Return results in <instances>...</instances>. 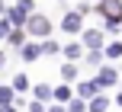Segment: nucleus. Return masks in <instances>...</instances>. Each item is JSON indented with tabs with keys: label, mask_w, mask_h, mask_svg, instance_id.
Instances as JSON below:
<instances>
[{
	"label": "nucleus",
	"mask_w": 122,
	"mask_h": 112,
	"mask_svg": "<svg viewBox=\"0 0 122 112\" xmlns=\"http://www.w3.org/2000/svg\"><path fill=\"white\" fill-rule=\"evenodd\" d=\"M26 32L45 42V38L51 35V19H48V16H42V13H32V16H29V23H26Z\"/></svg>",
	"instance_id": "f257e3e1"
},
{
	"label": "nucleus",
	"mask_w": 122,
	"mask_h": 112,
	"mask_svg": "<svg viewBox=\"0 0 122 112\" xmlns=\"http://www.w3.org/2000/svg\"><path fill=\"white\" fill-rule=\"evenodd\" d=\"M61 32H67V35H84V16H80L77 10L64 13V19H61Z\"/></svg>",
	"instance_id": "f03ea898"
},
{
	"label": "nucleus",
	"mask_w": 122,
	"mask_h": 112,
	"mask_svg": "<svg viewBox=\"0 0 122 112\" xmlns=\"http://www.w3.org/2000/svg\"><path fill=\"white\" fill-rule=\"evenodd\" d=\"M93 80H97L100 90H106V87H116V83H119V74H116V67H112V64H103V67L97 70V77H93Z\"/></svg>",
	"instance_id": "7ed1b4c3"
},
{
	"label": "nucleus",
	"mask_w": 122,
	"mask_h": 112,
	"mask_svg": "<svg viewBox=\"0 0 122 112\" xmlns=\"http://www.w3.org/2000/svg\"><path fill=\"white\" fill-rule=\"evenodd\" d=\"M103 32H106V29H84V35H80L84 48H90V51H103Z\"/></svg>",
	"instance_id": "20e7f679"
},
{
	"label": "nucleus",
	"mask_w": 122,
	"mask_h": 112,
	"mask_svg": "<svg viewBox=\"0 0 122 112\" xmlns=\"http://www.w3.org/2000/svg\"><path fill=\"white\" fill-rule=\"evenodd\" d=\"M61 55H64L71 64H77L80 58H84V42H71V45H64V51H61Z\"/></svg>",
	"instance_id": "39448f33"
},
{
	"label": "nucleus",
	"mask_w": 122,
	"mask_h": 112,
	"mask_svg": "<svg viewBox=\"0 0 122 112\" xmlns=\"http://www.w3.org/2000/svg\"><path fill=\"white\" fill-rule=\"evenodd\" d=\"M77 96H80V99H93V96H100L97 80H84V83H77Z\"/></svg>",
	"instance_id": "423d86ee"
},
{
	"label": "nucleus",
	"mask_w": 122,
	"mask_h": 112,
	"mask_svg": "<svg viewBox=\"0 0 122 112\" xmlns=\"http://www.w3.org/2000/svg\"><path fill=\"white\" fill-rule=\"evenodd\" d=\"M19 58H23L26 64H29V61H36V58H42V45H32V42H26L23 48H19Z\"/></svg>",
	"instance_id": "0eeeda50"
},
{
	"label": "nucleus",
	"mask_w": 122,
	"mask_h": 112,
	"mask_svg": "<svg viewBox=\"0 0 122 112\" xmlns=\"http://www.w3.org/2000/svg\"><path fill=\"white\" fill-rule=\"evenodd\" d=\"M6 106H16V90H13L10 83L0 87V109H6Z\"/></svg>",
	"instance_id": "6e6552de"
},
{
	"label": "nucleus",
	"mask_w": 122,
	"mask_h": 112,
	"mask_svg": "<svg viewBox=\"0 0 122 112\" xmlns=\"http://www.w3.org/2000/svg\"><path fill=\"white\" fill-rule=\"evenodd\" d=\"M109 106H112V103H109V96H103V93H100V96H93V99L87 103V109H90V112H106Z\"/></svg>",
	"instance_id": "1a4fd4ad"
},
{
	"label": "nucleus",
	"mask_w": 122,
	"mask_h": 112,
	"mask_svg": "<svg viewBox=\"0 0 122 112\" xmlns=\"http://www.w3.org/2000/svg\"><path fill=\"white\" fill-rule=\"evenodd\" d=\"M32 93H36V99H39V103H45V99H55V87H51V83H39V87L32 90Z\"/></svg>",
	"instance_id": "9d476101"
},
{
	"label": "nucleus",
	"mask_w": 122,
	"mask_h": 112,
	"mask_svg": "<svg viewBox=\"0 0 122 112\" xmlns=\"http://www.w3.org/2000/svg\"><path fill=\"white\" fill-rule=\"evenodd\" d=\"M10 87L16 90V93H26V90L32 87V80H29V77H26V74H16V77H13V83H10Z\"/></svg>",
	"instance_id": "9b49d317"
},
{
	"label": "nucleus",
	"mask_w": 122,
	"mask_h": 112,
	"mask_svg": "<svg viewBox=\"0 0 122 112\" xmlns=\"http://www.w3.org/2000/svg\"><path fill=\"white\" fill-rule=\"evenodd\" d=\"M103 55L109 58V61H116V58H122V42H109V45L103 48Z\"/></svg>",
	"instance_id": "f8f14e48"
},
{
	"label": "nucleus",
	"mask_w": 122,
	"mask_h": 112,
	"mask_svg": "<svg viewBox=\"0 0 122 112\" xmlns=\"http://www.w3.org/2000/svg\"><path fill=\"white\" fill-rule=\"evenodd\" d=\"M71 99H74V93H71L67 83L64 87H55V103H71Z\"/></svg>",
	"instance_id": "ddd939ff"
},
{
	"label": "nucleus",
	"mask_w": 122,
	"mask_h": 112,
	"mask_svg": "<svg viewBox=\"0 0 122 112\" xmlns=\"http://www.w3.org/2000/svg\"><path fill=\"white\" fill-rule=\"evenodd\" d=\"M61 77H64L67 83H74V80H77V64H71V61H67L64 67H61Z\"/></svg>",
	"instance_id": "4468645a"
},
{
	"label": "nucleus",
	"mask_w": 122,
	"mask_h": 112,
	"mask_svg": "<svg viewBox=\"0 0 122 112\" xmlns=\"http://www.w3.org/2000/svg\"><path fill=\"white\" fill-rule=\"evenodd\" d=\"M58 51H64V48H61L55 38H45L42 42V55H58Z\"/></svg>",
	"instance_id": "2eb2a0df"
},
{
	"label": "nucleus",
	"mask_w": 122,
	"mask_h": 112,
	"mask_svg": "<svg viewBox=\"0 0 122 112\" xmlns=\"http://www.w3.org/2000/svg\"><path fill=\"white\" fill-rule=\"evenodd\" d=\"M67 112H90V109H87V103L80 99V96H74V99L67 103Z\"/></svg>",
	"instance_id": "dca6fc26"
},
{
	"label": "nucleus",
	"mask_w": 122,
	"mask_h": 112,
	"mask_svg": "<svg viewBox=\"0 0 122 112\" xmlns=\"http://www.w3.org/2000/svg\"><path fill=\"white\" fill-rule=\"evenodd\" d=\"M10 32H13V23L6 16H0V38H10Z\"/></svg>",
	"instance_id": "f3484780"
},
{
	"label": "nucleus",
	"mask_w": 122,
	"mask_h": 112,
	"mask_svg": "<svg viewBox=\"0 0 122 112\" xmlns=\"http://www.w3.org/2000/svg\"><path fill=\"white\" fill-rule=\"evenodd\" d=\"M32 3H36V0H16L13 6H16V10H23L26 16H32Z\"/></svg>",
	"instance_id": "a211bd4d"
},
{
	"label": "nucleus",
	"mask_w": 122,
	"mask_h": 112,
	"mask_svg": "<svg viewBox=\"0 0 122 112\" xmlns=\"http://www.w3.org/2000/svg\"><path fill=\"white\" fill-rule=\"evenodd\" d=\"M87 64H97V67H103V51H90V55H87Z\"/></svg>",
	"instance_id": "6ab92c4d"
},
{
	"label": "nucleus",
	"mask_w": 122,
	"mask_h": 112,
	"mask_svg": "<svg viewBox=\"0 0 122 112\" xmlns=\"http://www.w3.org/2000/svg\"><path fill=\"white\" fill-rule=\"evenodd\" d=\"M23 32H26V29H13L6 42H10V45H23Z\"/></svg>",
	"instance_id": "aec40b11"
},
{
	"label": "nucleus",
	"mask_w": 122,
	"mask_h": 112,
	"mask_svg": "<svg viewBox=\"0 0 122 112\" xmlns=\"http://www.w3.org/2000/svg\"><path fill=\"white\" fill-rule=\"evenodd\" d=\"M29 112H48V109H45V103L36 99V103H29Z\"/></svg>",
	"instance_id": "412c9836"
},
{
	"label": "nucleus",
	"mask_w": 122,
	"mask_h": 112,
	"mask_svg": "<svg viewBox=\"0 0 122 112\" xmlns=\"http://www.w3.org/2000/svg\"><path fill=\"white\" fill-rule=\"evenodd\" d=\"M6 13H10V6H6L3 0H0V16H6Z\"/></svg>",
	"instance_id": "4be33fe9"
},
{
	"label": "nucleus",
	"mask_w": 122,
	"mask_h": 112,
	"mask_svg": "<svg viewBox=\"0 0 122 112\" xmlns=\"http://www.w3.org/2000/svg\"><path fill=\"white\" fill-rule=\"evenodd\" d=\"M48 112H67V109H64V106H51Z\"/></svg>",
	"instance_id": "5701e85b"
},
{
	"label": "nucleus",
	"mask_w": 122,
	"mask_h": 112,
	"mask_svg": "<svg viewBox=\"0 0 122 112\" xmlns=\"http://www.w3.org/2000/svg\"><path fill=\"white\" fill-rule=\"evenodd\" d=\"M3 64H6V58H3V51H0V70H3Z\"/></svg>",
	"instance_id": "b1692460"
},
{
	"label": "nucleus",
	"mask_w": 122,
	"mask_h": 112,
	"mask_svg": "<svg viewBox=\"0 0 122 112\" xmlns=\"http://www.w3.org/2000/svg\"><path fill=\"white\" fill-rule=\"evenodd\" d=\"M0 112H16V106H6V109H0Z\"/></svg>",
	"instance_id": "393cba45"
},
{
	"label": "nucleus",
	"mask_w": 122,
	"mask_h": 112,
	"mask_svg": "<svg viewBox=\"0 0 122 112\" xmlns=\"http://www.w3.org/2000/svg\"><path fill=\"white\" fill-rule=\"evenodd\" d=\"M116 106H119V109H122V93H119V96H116Z\"/></svg>",
	"instance_id": "a878e982"
},
{
	"label": "nucleus",
	"mask_w": 122,
	"mask_h": 112,
	"mask_svg": "<svg viewBox=\"0 0 122 112\" xmlns=\"http://www.w3.org/2000/svg\"><path fill=\"white\" fill-rule=\"evenodd\" d=\"M97 3H103V0H97Z\"/></svg>",
	"instance_id": "bb28decb"
}]
</instances>
